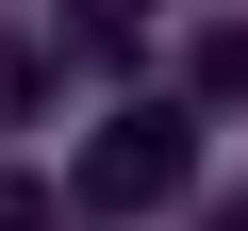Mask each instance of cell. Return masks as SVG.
Here are the masks:
<instances>
[{
    "label": "cell",
    "instance_id": "6da1fadb",
    "mask_svg": "<svg viewBox=\"0 0 248 231\" xmlns=\"http://www.w3.org/2000/svg\"><path fill=\"white\" fill-rule=\"evenodd\" d=\"M182 182H199V116H182V99L99 116V132H83V165H66V198H83V215H166Z\"/></svg>",
    "mask_w": 248,
    "mask_h": 231
},
{
    "label": "cell",
    "instance_id": "7a4b0ae2",
    "mask_svg": "<svg viewBox=\"0 0 248 231\" xmlns=\"http://www.w3.org/2000/svg\"><path fill=\"white\" fill-rule=\"evenodd\" d=\"M199 99H248V17H215V33H182V116Z\"/></svg>",
    "mask_w": 248,
    "mask_h": 231
},
{
    "label": "cell",
    "instance_id": "3957f363",
    "mask_svg": "<svg viewBox=\"0 0 248 231\" xmlns=\"http://www.w3.org/2000/svg\"><path fill=\"white\" fill-rule=\"evenodd\" d=\"M0 116H50V33H0Z\"/></svg>",
    "mask_w": 248,
    "mask_h": 231
},
{
    "label": "cell",
    "instance_id": "277c9868",
    "mask_svg": "<svg viewBox=\"0 0 248 231\" xmlns=\"http://www.w3.org/2000/svg\"><path fill=\"white\" fill-rule=\"evenodd\" d=\"M50 215H66V198H50L33 165H0V231H50Z\"/></svg>",
    "mask_w": 248,
    "mask_h": 231
}]
</instances>
